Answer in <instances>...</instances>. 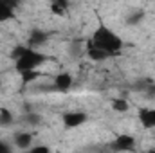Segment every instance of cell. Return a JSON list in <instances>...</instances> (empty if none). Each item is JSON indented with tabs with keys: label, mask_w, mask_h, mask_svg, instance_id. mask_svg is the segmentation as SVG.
Returning a JSON list of instances; mask_svg holds the SVG:
<instances>
[{
	"label": "cell",
	"mask_w": 155,
	"mask_h": 153,
	"mask_svg": "<svg viewBox=\"0 0 155 153\" xmlns=\"http://www.w3.org/2000/svg\"><path fill=\"white\" fill-rule=\"evenodd\" d=\"M87 54H88V58L94 60V61H103V60L108 58V54H107L105 50L96 49V47H90V45H88V49H87Z\"/></svg>",
	"instance_id": "obj_9"
},
{
	"label": "cell",
	"mask_w": 155,
	"mask_h": 153,
	"mask_svg": "<svg viewBox=\"0 0 155 153\" xmlns=\"http://www.w3.org/2000/svg\"><path fill=\"white\" fill-rule=\"evenodd\" d=\"M11 122H13V114L9 110L2 108L0 110V126H9Z\"/></svg>",
	"instance_id": "obj_12"
},
{
	"label": "cell",
	"mask_w": 155,
	"mask_h": 153,
	"mask_svg": "<svg viewBox=\"0 0 155 153\" xmlns=\"http://www.w3.org/2000/svg\"><path fill=\"white\" fill-rule=\"evenodd\" d=\"M54 86H56V90H61V92L69 90V88L72 86V76L67 74V72L56 74V76H54Z\"/></svg>",
	"instance_id": "obj_7"
},
{
	"label": "cell",
	"mask_w": 155,
	"mask_h": 153,
	"mask_svg": "<svg viewBox=\"0 0 155 153\" xmlns=\"http://www.w3.org/2000/svg\"><path fill=\"white\" fill-rule=\"evenodd\" d=\"M87 121V114L83 112H67L63 114V124L67 128H78Z\"/></svg>",
	"instance_id": "obj_4"
},
{
	"label": "cell",
	"mask_w": 155,
	"mask_h": 153,
	"mask_svg": "<svg viewBox=\"0 0 155 153\" xmlns=\"http://www.w3.org/2000/svg\"><path fill=\"white\" fill-rule=\"evenodd\" d=\"M13 16H15V13H13L11 4H7V2H0V22L11 20Z\"/></svg>",
	"instance_id": "obj_10"
},
{
	"label": "cell",
	"mask_w": 155,
	"mask_h": 153,
	"mask_svg": "<svg viewBox=\"0 0 155 153\" xmlns=\"http://www.w3.org/2000/svg\"><path fill=\"white\" fill-rule=\"evenodd\" d=\"M13 141H15V146L20 148V150L27 151L29 148H33V133H29V132H18V133H15Z\"/></svg>",
	"instance_id": "obj_5"
},
{
	"label": "cell",
	"mask_w": 155,
	"mask_h": 153,
	"mask_svg": "<svg viewBox=\"0 0 155 153\" xmlns=\"http://www.w3.org/2000/svg\"><path fill=\"white\" fill-rule=\"evenodd\" d=\"M11 58L15 60V69L18 70V74L27 72V70H38L40 65L47 60L43 52L31 47H24V45L15 47V50L11 52Z\"/></svg>",
	"instance_id": "obj_1"
},
{
	"label": "cell",
	"mask_w": 155,
	"mask_h": 153,
	"mask_svg": "<svg viewBox=\"0 0 155 153\" xmlns=\"http://www.w3.org/2000/svg\"><path fill=\"white\" fill-rule=\"evenodd\" d=\"M139 121H141V124L146 130L155 128V108H143V110H139Z\"/></svg>",
	"instance_id": "obj_6"
},
{
	"label": "cell",
	"mask_w": 155,
	"mask_h": 153,
	"mask_svg": "<svg viewBox=\"0 0 155 153\" xmlns=\"http://www.w3.org/2000/svg\"><path fill=\"white\" fill-rule=\"evenodd\" d=\"M25 153H51V150H49V146L38 144V146H33V148H29Z\"/></svg>",
	"instance_id": "obj_15"
},
{
	"label": "cell",
	"mask_w": 155,
	"mask_h": 153,
	"mask_svg": "<svg viewBox=\"0 0 155 153\" xmlns=\"http://www.w3.org/2000/svg\"><path fill=\"white\" fill-rule=\"evenodd\" d=\"M134 146H135V139H134L132 135H128V133L117 135L116 141L112 142V148H114L116 151H130Z\"/></svg>",
	"instance_id": "obj_3"
},
{
	"label": "cell",
	"mask_w": 155,
	"mask_h": 153,
	"mask_svg": "<svg viewBox=\"0 0 155 153\" xmlns=\"http://www.w3.org/2000/svg\"><path fill=\"white\" fill-rule=\"evenodd\" d=\"M45 40H47V34H45L43 31H33V34H31V38H29V47L38 50V47L45 43Z\"/></svg>",
	"instance_id": "obj_8"
},
{
	"label": "cell",
	"mask_w": 155,
	"mask_h": 153,
	"mask_svg": "<svg viewBox=\"0 0 155 153\" xmlns=\"http://www.w3.org/2000/svg\"><path fill=\"white\" fill-rule=\"evenodd\" d=\"M41 76V72L38 70H27V72H20V77H22V83L24 85H29V83H33L35 79H38Z\"/></svg>",
	"instance_id": "obj_11"
},
{
	"label": "cell",
	"mask_w": 155,
	"mask_h": 153,
	"mask_svg": "<svg viewBox=\"0 0 155 153\" xmlns=\"http://www.w3.org/2000/svg\"><path fill=\"white\" fill-rule=\"evenodd\" d=\"M112 108L116 110V112H126L128 110V101L126 99H114L112 101Z\"/></svg>",
	"instance_id": "obj_13"
},
{
	"label": "cell",
	"mask_w": 155,
	"mask_h": 153,
	"mask_svg": "<svg viewBox=\"0 0 155 153\" xmlns=\"http://www.w3.org/2000/svg\"><path fill=\"white\" fill-rule=\"evenodd\" d=\"M88 45L105 50L108 56H114V54H117L123 49V40L119 38L112 29L101 25V27H97L94 31V34H92V38L88 41Z\"/></svg>",
	"instance_id": "obj_2"
},
{
	"label": "cell",
	"mask_w": 155,
	"mask_h": 153,
	"mask_svg": "<svg viewBox=\"0 0 155 153\" xmlns=\"http://www.w3.org/2000/svg\"><path fill=\"white\" fill-rule=\"evenodd\" d=\"M51 9H52L54 15H63L67 11V4L65 2H52L51 4Z\"/></svg>",
	"instance_id": "obj_14"
},
{
	"label": "cell",
	"mask_w": 155,
	"mask_h": 153,
	"mask_svg": "<svg viewBox=\"0 0 155 153\" xmlns=\"http://www.w3.org/2000/svg\"><path fill=\"white\" fill-rule=\"evenodd\" d=\"M0 153H11V148L5 142H2V141H0Z\"/></svg>",
	"instance_id": "obj_16"
},
{
	"label": "cell",
	"mask_w": 155,
	"mask_h": 153,
	"mask_svg": "<svg viewBox=\"0 0 155 153\" xmlns=\"http://www.w3.org/2000/svg\"><path fill=\"white\" fill-rule=\"evenodd\" d=\"M146 153H155V150H148V151H146Z\"/></svg>",
	"instance_id": "obj_17"
}]
</instances>
